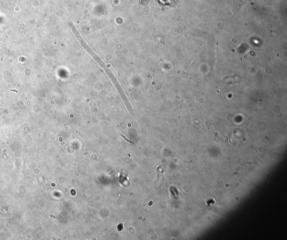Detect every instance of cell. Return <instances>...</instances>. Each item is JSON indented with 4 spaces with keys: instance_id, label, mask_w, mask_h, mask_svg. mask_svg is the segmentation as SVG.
Returning a JSON list of instances; mask_svg holds the SVG:
<instances>
[]
</instances>
